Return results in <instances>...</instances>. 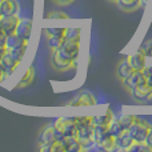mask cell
<instances>
[{
    "label": "cell",
    "mask_w": 152,
    "mask_h": 152,
    "mask_svg": "<svg viewBox=\"0 0 152 152\" xmlns=\"http://www.w3.org/2000/svg\"><path fill=\"white\" fill-rule=\"evenodd\" d=\"M81 42L74 40H63L58 48L51 51L50 63L55 71L64 72L74 68L77 64L79 56H80Z\"/></svg>",
    "instance_id": "obj_1"
},
{
    "label": "cell",
    "mask_w": 152,
    "mask_h": 152,
    "mask_svg": "<svg viewBox=\"0 0 152 152\" xmlns=\"http://www.w3.org/2000/svg\"><path fill=\"white\" fill-rule=\"evenodd\" d=\"M27 50H7L5 48V53L1 59V66L4 67V69L7 71L8 75H12L16 72V69L19 68L21 60L24 59Z\"/></svg>",
    "instance_id": "obj_2"
},
{
    "label": "cell",
    "mask_w": 152,
    "mask_h": 152,
    "mask_svg": "<svg viewBox=\"0 0 152 152\" xmlns=\"http://www.w3.org/2000/svg\"><path fill=\"white\" fill-rule=\"evenodd\" d=\"M150 127L151 126L148 124V121H145L144 119L140 118V116H136L135 121L132 123V126L129 127L127 131L129 132V135H131V137H132L134 142L144 143L148 131H150Z\"/></svg>",
    "instance_id": "obj_3"
},
{
    "label": "cell",
    "mask_w": 152,
    "mask_h": 152,
    "mask_svg": "<svg viewBox=\"0 0 152 152\" xmlns=\"http://www.w3.org/2000/svg\"><path fill=\"white\" fill-rule=\"evenodd\" d=\"M55 128L63 135L64 137L68 136H76V121L75 118H69V116H60V118L55 119L52 121Z\"/></svg>",
    "instance_id": "obj_4"
},
{
    "label": "cell",
    "mask_w": 152,
    "mask_h": 152,
    "mask_svg": "<svg viewBox=\"0 0 152 152\" xmlns=\"http://www.w3.org/2000/svg\"><path fill=\"white\" fill-rule=\"evenodd\" d=\"M92 135H94V124L92 123L77 127V129H76V139L83 145V151L86 150L87 147H89L91 144H94Z\"/></svg>",
    "instance_id": "obj_5"
},
{
    "label": "cell",
    "mask_w": 152,
    "mask_h": 152,
    "mask_svg": "<svg viewBox=\"0 0 152 152\" xmlns=\"http://www.w3.org/2000/svg\"><path fill=\"white\" fill-rule=\"evenodd\" d=\"M129 94H131V96L134 97L135 102L144 103V102H148V100L152 99V87L148 86L145 81H143L142 84L135 87Z\"/></svg>",
    "instance_id": "obj_6"
},
{
    "label": "cell",
    "mask_w": 152,
    "mask_h": 152,
    "mask_svg": "<svg viewBox=\"0 0 152 152\" xmlns=\"http://www.w3.org/2000/svg\"><path fill=\"white\" fill-rule=\"evenodd\" d=\"M20 20L18 15H1L0 16V29L5 32V35H12L16 32V27Z\"/></svg>",
    "instance_id": "obj_7"
},
{
    "label": "cell",
    "mask_w": 152,
    "mask_h": 152,
    "mask_svg": "<svg viewBox=\"0 0 152 152\" xmlns=\"http://www.w3.org/2000/svg\"><path fill=\"white\" fill-rule=\"evenodd\" d=\"M127 60L131 64L132 69H136V71H143L147 67V56H145V52L142 47L135 53L127 56Z\"/></svg>",
    "instance_id": "obj_8"
},
{
    "label": "cell",
    "mask_w": 152,
    "mask_h": 152,
    "mask_svg": "<svg viewBox=\"0 0 152 152\" xmlns=\"http://www.w3.org/2000/svg\"><path fill=\"white\" fill-rule=\"evenodd\" d=\"M143 81H145V76H144V72L143 71H136V69H134V71L131 72L127 77H124L123 80H121V83H123V87L127 89L128 92H131L132 89L135 88V87H137L139 84H142Z\"/></svg>",
    "instance_id": "obj_9"
},
{
    "label": "cell",
    "mask_w": 152,
    "mask_h": 152,
    "mask_svg": "<svg viewBox=\"0 0 152 152\" xmlns=\"http://www.w3.org/2000/svg\"><path fill=\"white\" fill-rule=\"evenodd\" d=\"M96 104V97L94 94L88 91H83L77 95L76 97L71 100V102L67 103V105H71V107H80V105H95Z\"/></svg>",
    "instance_id": "obj_10"
},
{
    "label": "cell",
    "mask_w": 152,
    "mask_h": 152,
    "mask_svg": "<svg viewBox=\"0 0 152 152\" xmlns=\"http://www.w3.org/2000/svg\"><path fill=\"white\" fill-rule=\"evenodd\" d=\"M28 44L29 40L23 39L16 34L8 35L7 40H5V48L7 50H28Z\"/></svg>",
    "instance_id": "obj_11"
},
{
    "label": "cell",
    "mask_w": 152,
    "mask_h": 152,
    "mask_svg": "<svg viewBox=\"0 0 152 152\" xmlns=\"http://www.w3.org/2000/svg\"><path fill=\"white\" fill-rule=\"evenodd\" d=\"M56 140L53 123L45 124L39 132V144H51Z\"/></svg>",
    "instance_id": "obj_12"
},
{
    "label": "cell",
    "mask_w": 152,
    "mask_h": 152,
    "mask_svg": "<svg viewBox=\"0 0 152 152\" xmlns=\"http://www.w3.org/2000/svg\"><path fill=\"white\" fill-rule=\"evenodd\" d=\"M15 34L26 40L31 39V34H32V20L31 19H27V18L20 19L18 23V27H16Z\"/></svg>",
    "instance_id": "obj_13"
},
{
    "label": "cell",
    "mask_w": 152,
    "mask_h": 152,
    "mask_svg": "<svg viewBox=\"0 0 152 152\" xmlns=\"http://www.w3.org/2000/svg\"><path fill=\"white\" fill-rule=\"evenodd\" d=\"M115 140H116V151H128V148L131 147V144L134 143L131 135H129V132L127 131V129L120 132V134L115 137Z\"/></svg>",
    "instance_id": "obj_14"
},
{
    "label": "cell",
    "mask_w": 152,
    "mask_h": 152,
    "mask_svg": "<svg viewBox=\"0 0 152 152\" xmlns=\"http://www.w3.org/2000/svg\"><path fill=\"white\" fill-rule=\"evenodd\" d=\"M18 0H0V15H18Z\"/></svg>",
    "instance_id": "obj_15"
},
{
    "label": "cell",
    "mask_w": 152,
    "mask_h": 152,
    "mask_svg": "<svg viewBox=\"0 0 152 152\" xmlns=\"http://www.w3.org/2000/svg\"><path fill=\"white\" fill-rule=\"evenodd\" d=\"M61 144H63L64 152H80L83 151V145L80 144L76 136H68L64 137L63 140H60Z\"/></svg>",
    "instance_id": "obj_16"
},
{
    "label": "cell",
    "mask_w": 152,
    "mask_h": 152,
    "mask_svg": "<svg viewBox=\"0 0 152 152\" xmlns=\"http://www.w3.org/2000/svg\"><path fill=\"white\" fill-rule=\"evenodd\" d=\"M34 79H35V68L34 67H28V68L24 71V74L20 77L19 83L16 84V88H27L28 86L32 84Z\"/></svg>",
    "instance_id": "obj_17"
},
{
    "label": "cell",
    "mask_w": 152,
    "mask_h": 152,
    "mask_svg": "<svg viewBox=\"0 0 152 152\" xmlns=\"http://www.w3.org/2000/svg\"><path fill=\"white\" fill-rule=\"evenodd\" d=\"M132 71H134V69H132L131 64L128 63L127 58L121 59V60L118 63V66H116V76H118L120 80H123L124 77H127Z\"/></svg>",
    "instance_id": "obj_18"
},
{
    "label": "cell",
    "mask_w": 152,
    "mask_h": 152,
    "mask_svg": "<svg viewBox=\"0 0 152 152\" xmlns=\"http://www.w3.org/2000/svg\"><path fill=\"white\" fill-rule=\"evenodd\" d=\"M116 4L119 5L120 10L126 12H132L140 7V0H116Z\"/></svg>",
    "instance_id": "obj_19"
},
{
    "label": "cell",
    "mask_w": 152,
    "mask_h": 152,
    "mask_svg": "<svg viewBox=\"0 0 152 152\" xmlns=\"http://www.w3.org/2000/svg\"><path fill=\"white\" fill-rule=\"evenodd\" d=\"M108 132V126H94V135H92V140L95 144H100L103 139H104Z\"/></svg>",
    "instance_id": "obj_20"
},
{
    "label": "cell",
    "mask_w": 152,
    "mask_h": 152,
    "mask_svg": "<svg viewBox=\"0 0 152 152\" xmlns=\"http://www.w3.org/2000/svg\"><path fill=\"white\" fill-rule=\"evenodd\" d=\"M113 119V113L111 110H107V112L104 115L99 116H92V124L94 126H108L110 121Z\"/></svg>",
    "instance_id": "obj_21"
},
{
    "label": "cell",
    "mask_w": 152,
    "mask_h": 152,
    "mask_svg": "<svg viewBox=\"0 0 152 152\" xmlns=\"http://www.w3.org/2000/svg\"><path fill=\"white\" fill-rule=\"evenodd\" d=\"M102 151H116V140L115 136H112L111 134H108L104 139L100 142V144H97Z\"/></svg>",
    "instance_id": "obj_22"
},
{
    "label": "cell",
    "mask_w": 152,
    "mask_h": 152,
    "mask_svg": "<svg viewBox=\"0 0 152 152\" xmlns=\"http://www.w3.org/2000/svg\"><path fill=\"white\" fill-rule=\"evenodd\" d=\"M81 36H83V31L80 28H66V34H64V40H74V42H81Z\"/></svg>",
    "instance_id": "obj_23"
},
{
    "label": "cell",
    "mask_w": 152,
    "mask_h": 152,
    "mask_svg": "<svg viewBox=\"0 0 152 152\" xmlns=\"http://www.w3.org/2000/svg\"><path fill=\"white\" fill-rule=\"evenodd\" d=\"M124 129H123V127L120 126V123H119V120H118V118H113L112 120L110 121V124H108V132H110L112 136H118L120 132H123Z\"/></svg>",
    "instance_id": "obj_24"
},
{
    "label": "cell",
    "mask_w": 152,
    "mask_h": 152,
    "mask_svg": "<svg viewBox=\"0 0 152 152\" xmlns=\"http://www.w3.org/2000/svg\"><path fill=\"white\" fill-rule=\"evenodd\" d=\"M135 119H136L135 115H120L118 118V120L120 123V126L123 127V129H128L135 121Z\"/></svg>",
    "instance_id": "obj_25"
},
{
    "label": "cell",
    "mask_w": 152,
    "mask_h": 152,
    "mask_svg": "<svg viewBox=\"0 0 152 152\" xmlns=\"http://www.w3.org/2000/svg\"><path fill=\"white\" fill-rule=\"evenodd\" d=\"M45 36H56V37H63L66 34V28H45L44 29Z\"/></svg>",
    "instance_id": "obj_26"
},
{
    "label": "cell",
    "mask_w": 152,
    "mask_h": 152,
    "mask_svg": "<svg viewBox=\"0 0 152 152\" xmlns=\"http://www.w3.org/2000/svg\"><path fill=\"white\" fill-rule=\"evenodd\" d=\"M63 37H56V36H47V44L48 47L51 48V51L55 50V48H58L59 45L63 43Z\"/></svg>",
    "instance_id": "obj_27"
},
{
    "label": "cell",
    "mask_w": 152,
    "mask_h": 152,
    "mask_svg": "<svg viewBox=\"0 0 152 152\" xmlns=\"http://www.w3.org/2000/svg\"><path fill=\"white\" fill-rule=\"evenodd\" d=\"M45 19H68L69 16L67 13L61 12V11H50L44 15Z\"/></svg>",
    "instance_id": "obj_28"
},
{
    "label": "cell",
    "mask_w": 152,
    "mask_h": 152,
    "mask_svg": "<svg viewBox=\"0 0 152 152\" xmlns=\"http://www.w3.org/2000/svg\"><path fill=\"white\" fill-rule=\"evenodd\" d=\"M137 151H151L144 143H139V142H134L131 144V147L128 148V152H137Z\"/></svg>",
    "instance_id": "obj_29"
},
{
    "label": "cell",
    "mask_w": 152,
    "mask_h": 152,
    "mask_svg": "<svg viewBox=\"0 0 152 152\" xmlns=\"http://www.w3.org/2000/svg\"><path fill=\"white\" fill-rule=\"evenodd\" d=\"M75 121H76V127L89 124L92 123V116H75Z\"/></svg>",
    "instance_id": "obj_30"
},
{
    "label": "cell",
    "mask_w": 152,
    "mask_h": 152,
    "mask_svg": "<svg viewBox=\"0 0 152 152\" xmlns=\"http://www.w3.org/2000/svg\"><path fill=\"white\" fill-rule=\"evenodd\" d=\"M143 72H144V76H145V83L150 87H152V66L145 67V68L143 69Z\"/></svg>",
    "instance_id": "obj_31"
},
{
    "label": "cell",
    "mask_w": 152,
    "mask_h": 152,
    "mask_svg": "<svg viewBox=\"0 0 152 152\" xmlns=\"http://www.w3.org/2000/svg\"><path fill=\"white\" fill-rule=\"evenodd\" d=\"M142 48L144 50L145 56H147V58H152V39L148 40V42H145L144 45H143Z\"/></svg>",
    "instance_id": "obj_32"
},
{
    "label": "cell",
    "mask_w": 152,
    "mask_h": 152,
    "mask_svg": "<svg viewBox=\"0 0 152 152\" xmlns=\"http://www.w3.org/2000/svg\"><path fill=\"white\" fill-rule=\"evenodd\" d=\"M144 144L152 151V126L150 127V131H148L147 137H145V140H144Z\"/></svg>",
    "instance_id": "obj_33"
},
{
    "label": "cell",
    "mask_w": 152,
    "mask_h": 152,
    "mask_svg": "<svg viewBox=\"0 0 152 152\" xmlns=\"http://www.w3.org/2000/svg\"><path fill=\"white\" fill-rule=\"evenodd\" d=\"M10 77V75L7 74V71L4 69V67L1 66V63H0V84L3 83V81L5 80V79H8Z\"/></svg>",
    "instance_id": "obj_34"
},
{
    "label": "cell",
    "mask_w": 152,
    "mask_h": 152,
    "mask_svg": "<svg viewBox=\"0 0 152 152\" xmlns=\"http://www.w3.org/2000/svg\"><path fill=\"white\" fill-rule=\"evenodd\" d=\"M52 1L58 5H69V4H72L75 0H52Z\"/></svg>",
    "instance_id": "obj_35"
},
{
    "label": "cell",
    "mask_w": 152,
    "mask_h": 152,
    "mask_svg": "<svg viewBox=\"0 0 152 152\" xmlns=\"http://www.w3.org/2000/svg\"><path fill=\"white\" fill-rule=\"evenodd\" d=\"M5 40H7V35L0 29V47H5Z\"/></svg>",
    "instance_id": "obj_36"
},
{
    "label": "cell",
    "mask_w": 152,
    "mask_h": 152,
    "mask_svg": "<svg viewBox=\"0 0 152 152\" xmlns=\"http://www.w3.org/2000/svg\"><path fill=\"white\" fill-rule=\"evenodd\" d=\"M4 53H5V47H0V61H1V59H3V56H4Z\"/></svg>",
    "instance_id": "obj_37"
},
{
    "label": "cell",
    "mask_w": 152,
    "mask_h": 152,
    "mask_svg": "<svg viewBox=\"0 0 152 152\" xmlns=\"http://www.w3.org/2000/svg\"><path fill=\"white\" fill-rule=\"evenodd\" d=\"M148 3V0H140V7H145Z\"/></svg>",
    "instance_id": "obj_38"
},
{
    "label": "cell",
    "mask_w": 152,
    "mask_h": 152,
    "mask_svg": "<svg viewBox=\"0 0 152 152\" xmlns=\"http://www.w3.org/2000/svg\"><path fill=\"white\" fill-rule=\"evenodd\" d=\"M111 1H115V3H116V0H111Z\"/></svg>",
    "instance_id": "obj_39"
},
{
    "label": "cell",
    "mask_w": 152,
    "mask_h": 152,
    "mask_svg": "<svg viewBox=\"0 0 152 152\" xmlns=\"http://www.w3.org/2000/svg\"><path fill=\"white\" fill-rule=\"evenodd\" d=\"M0 16H1V15H0Z\"/></svg>",
    "instance_id": "obj_40"
}]
</instances>
